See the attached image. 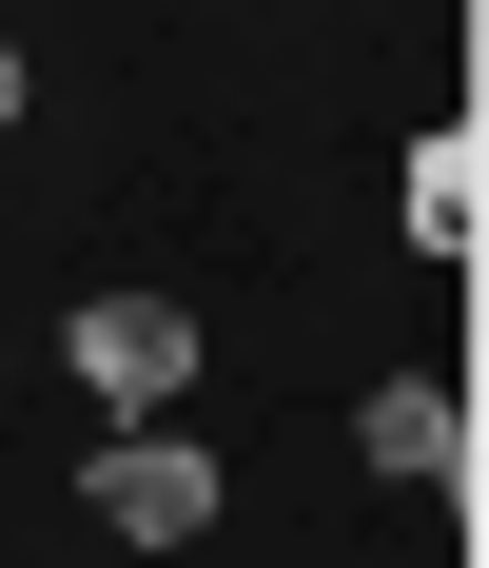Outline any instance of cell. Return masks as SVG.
<instances>
[{
	"mask_svg": "<svg viewBox=\"0 0 489 568\" xmlns=\"http://www.w3.org/2000/svg\"><path fill=\"white\" fill-rule=\"evenodd\" d=\"M59 373L99 412H176L196 393V314H176V294H79V314H59Z\"/></svg>",
	"mask_w": 489,
	"mask_h": 568,
	"instance_id": "cell-1",
	"label": "cell"
},
{
	"mask_svg": "<svg viewBox=\"0 0 489 568\" xmlns=\"http://www.w3.org/2000/svg\"><path fill=\"white\" fill-rule=\"evenodd\" d=\"M79 510L137 529V549H196V529H216V452H196V432H157V412H118L99 470H79Z\"/></svg>",
	"mask_w": 489,
	"mask_h": 568,
	"instance_id": "cell-2",
	"label": "cell"
},
{
	"mask_svg": "<svg viewBox=\"0 0 489 568\" xmlns=\"http://www.w3.org/2000/svg\"><path fill=\"white\" fill-rule=\"evenodd\" d=\"M353 452L373 470H470V393H450V373H373V393H353Z\"/></svg>",
	"mask_w": 489,
	"mask_h": 568,
	"instance_id": "cell-3",
	"label": "cell"
},
{
	"mask_svg": "<svg viewBox=\"0 0 489 568\" xmlns=\"http://www.w3.org/2000/svg\"><path fill=\"white\" fill-rule=\"evenodd\" d=\"M391 216H411V255H470V235H489V158H470V118H431V138H411Z\"/></svg>",
	"mask_w": 489,
	"mask_h": 568,
	"instance_id": "cell-4",
	"label": "cell"
},
{
	"mask_svg": "<svg viewBox=\"0 0 489 568\" xmlns=\"http://www.w3.org/2000/svg\"><path fill=\"white\" fill-rule=\"evenodd\" d=\"M0 138H20V40H0Z\"/></svg>",
	"mask_w": 489,
	"mask_h": 568,
	"instance_id": "cell-5",
	"label": "cell"
}]
</instances>
